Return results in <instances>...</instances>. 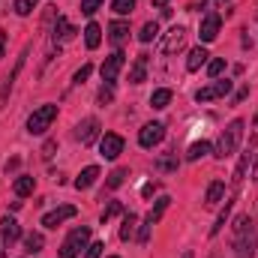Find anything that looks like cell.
<instances>
[{
    "instance_id": "obj_13",
    "label": "cell",
    "mask_w": 258,
    "mask_h": 258,
    "mask_svg": "<svg viewBox=\"0 0 258 258\" xmlns=\"http://www.w3.org/2000/svg\"><path fill=\"white\" fill-rule=\"evenodd\" d=\"M96 135H99V120H93V117H87V120H81V123L75 126V138H78L81 144L96 141Z\"/></svg>"
},
{
    "instance_id": "obj_21",
    "label": "cell",
    "mask_w": 258,
    "mask_h": 258,
    "mask_svg": "<svg viewBox=\"0 0 258 258\" xmlns=\"http://www.w3.org/2000/svg\"><path fill=\"white\" fill-rule=\"evenodd\" d=\"M168 102H171V90H168V87L153 90V96H150V105H153V108H165Z\"/></svg>"
},
{
    "instance_id": "obj_39",
    "label": "cell",
    "mask_w": 258,
    "mask_h": 258,
    "mask_svg": "<svg viewBox=\"0 0 258 258\" xmlns=\"http://www.w3.org/2000/svg\"><path fill=\"white\" fill-rule=\"evenodd\" d=\"M111 99H114V87H111V84H105V87L99 90V102L105 105V102H111Z\"/></svg>"
},
{
    "instance_id": "obj_24",
    "label": "cell",
    "mask_w": 258,
    "mask_h": 258,
    "mask_svg": "<svg viewBox=\"0 0 258 258\" xmlns=\"http://www.w3.org/2000/svg\"><path fill=\"white\" fill-rule=\"evenodd\" d=\"M135 225H138V216L135 213H126L123 216V225H120V240H129L135 234Z\"/></svg>"
},
{
    "instance_id": "obj_1",
    "label": "cell",
    "mask_w": 258,
    "mask_h": 258,
    "mask_svg": "<svg viewBox=\"0 0 258 258\" xmlns=\"http://www.w3.org/2000/svg\"><path fill=\"white\" fill-rule=\"evenodd\" d=\"M243 120H231L225 132L219 135V141H216V156L219 159H225V156H231L234 150H237V144H240V138H243Z\"/></svg>"
},
{
    "instance_id": "obj_27",
    "label": "cell",
    "mask_w": 258,
    "mask_h": 258,
    "mask_svg": "<svg viewBox=\"0 0 258 258\" xmlns=\"http://www.w3.org/2000/svg\"><path fill=\"white\" fill-rule=\"evenodd\" d=\"M249 159H252V153L246 150V153L240 156V162H237V168H234V183H240V180H243V174H246V168H249Z\"/></svg>"
},
{
    "instance_id": "obj_47",
    "label": "cell",
    "mask_w": 258,
    "mask_h": 258,
    "mask_svg": "<svg viewBox=\"0 0 258 258\" xmlns=\"http://www.w3.org/2000/svg\"><path fill=\"white\" fill-rule=\"evenodd\" d=\"M108 258H120V255H108Z\"/></svg>"
},
{
    "instance_id": "obj_8",
    "label": "cell",
    "mask_w": 258,
    "mask_h": 258,
    "mask_svg": "<svg viewBox=\"0 0 258 258\" xmlns=\"http://www.w3.org/2000/svg\"><path fill=\"white\" fill-rule=\"evenodd\" d=\"M252 246H255V231L246 228L243 234H234V255L237 258H252Z\"/></svg>"
},
{
    "instance_id": "obj_41",
    "label": "cell",
    "mask_w": 258,
    "mask_h": 258,
    "mask_svg": "<svg viewBox=\"0 0 258 258\" xmlns=\"http://www.w3.org/2000/svg\"><path fill=\"white\" fill-rule=\"evenodd\" d=\"M252 180H258V153L252 156Z\"/></svg>"
},
{
    "instance_id": "obj_46",
    "label": "cell",
    "mask_w": 258,
    "mask_h": 258,
    "mask_svg": "<svg viewBox=\"0 0 258 258\" xmlns=\"http://www.w3.org/2000/svg\"><path fill=\"white\" fill-rule=\"evenodd\" d=\"M0 258H6V255H3V249H0Z\"/></svg>"
},
{
    "instance_id": "obj_44",
    "label": "cell",
    "mask_w": 258,
    "mask_h": 258,
    "mask_svg": "<svg viewBox=\"0 0 258 258\" xmlns=\"http://www.w3.org/2000/svg\"><path fill=\"white\" fill-rule=\"evenodd\" d=\"M165 3H168V0H153V6H159V9H165Z\"/></svg>"
},
{
    "instance_id": "obj_30",
    "label": "cell",
    "mask_w": 258,
    "mask_h": 258,
    "mask_svg": "<svg viewBox=\"0 0 258 258\" xmlns=\"http://www.w3.org/2000/svg\"><path fill=\"white\" fill-rule=\"evenodd\" d=\"M36 3H39V0H15V3H12V9H15L18 15H30V12L36 9Z\"/></svg>"
},
{
    "instance_id": "obj_34",
    "label": "cell",
    "mask_w": 258,
    "mask_h": 258,
    "mask_svg": "<svg viewBox=\"0 0 258 258\" xmlns=\"http://www.w3.org/2000/svg\"><path fill=\"white\" fill-rule=\"evenodd\" d=\"M156 165H159V171H174L177 168V156H162Z\"/></svg>"
},
{
    "instance_id": "obj_6",
    "label": "cell",
    "mask_w": 258,
    "mask_h": 258,
    "mask_svg": "<svg viewBox=\"0 0 258 258\" xmlns=\"http://www.w3.org/2000/svg\"><path fill=\"white\" fill-rule=\"evenodd\" d=\"M183 42H186V30H183L180 24H174V27L165 33V39H162V54H174V51H180Z\"/></svg>"
},
{
    "instance_id": "obj_43",
    "label": "cell",
    "mask_w": 258,
    "mask_h": 258,
    "mask_svg": "<svg viewBox=\"0 0 258 258\" xmlns=\"http://www.w3.org/2000/svg\"><path fill=\"white\" fill-rule=\"evenodd\" d=\"M141 192H144V195H153V192H156V183H147V186H144Z\"/></svg>"
},
{
    "instance_id": "obj_9",
    "label": "cell",
    "mask_w": 258,
    "mask_h": 258,
    "mask_svg": "<svg viewBox=\"0 0 258 258\" xmlns=\"http://www.w3.org/2000/svg\"><path fill=\"white\" fill-rule=\"evenodd\" d=\"M18 237H21V225H18L12 216H3V219H0V243H3V246H12Z\"/></svg>"
},
{
    "instance_id": "obj_22",
    "label": "cell",
    "mask_w": 258,
    "mask_h": 258,
    "mask_svg": "<svg viewBox=\"0 0 258 258\" xmlns=\"http://www.w3.org/2000/svg\"><path fill=\"white\" fill-rule=\"evenodd\" d=\"M42 246H45V237H42V234L30 231V234L24 237V252H39Z\"/></svg>"
},
{
    "instance_id": "obj_35",
    "label": "cell",
    "mask_w": 258,
    "mask_h": 258,
    "mask_svg": "<svg viewBox=\"0 0 258 258\" xmlns=\"http://www.w3.org/2000/svg\"><path fill=\"white\" fill-rule=\"evenodd\" d=\"M150 228H153V219L147 216L144 225H141V231H138V243H147V240H150Z\"/></svg>"
},
{
    "instance_id": "obj_15",
    "label": "cell",
    "mask_w": 258,
    "mask_h": 258,
    "mask_svg": "<svg viewBox=\"0 0 258 258\" xmlns=\"http://www.w3.org/2000/svg\"><path fill=\"white\" fill-rule=\"evenodd\" d=\"M222 198H225V183L222 180H213L207 186V195H204V207H216Z\"/></svg>"
},
{
    "instance_id": "obj_20",
    "label": "cell",
    "mask_w": 258,
    "mask_h": 258,
    "mask_svg": "<svg viewBox=\"0 0 258 258\" xmlns=\"http://www.w3.org/2000/svg\"><path fill=\"white\" fill-rule=\"evenodd\" d=\"M72 36H75V27H72L66 18H57V24H54V39L63 42V39H72Z\"/></svg>"
},
{
    "instance_id": "obj_26",
    "label": "cell",
    "mask_w": 258,
    "mask_h": 258,
    "mask_svg": "<svg viewBox=\"0 0 258 258\" xmlns=\"http://www.w3.org/2000/svg\"><path fill=\"white\" fill-rule=\"evenodd\" d=\"M231 207H234V201H231V198H228V201H225V210H222V213H219V219H216V225H213V228H210V237H216V234H219V231H222V225H225V222H228V213H231Z\"/></svg>"
},
{
    "instance_id": "obj_5",
    "label": "cell",
    "mask_w": 258,
    "mask_h": 258,
    "mask_svg": "<svg viewBox=\"0 0 258 258\" xmlns=\"http://www.w3.org/2000/svg\"><path fill=\"white\" fill-rule=\"evenodd\" d=\"M219 27H222V18H219L216 12H207V15H204V21H201L198 39H201V42H213V39L219 36Z\"/></svg>"
},
{
    "instance_id": "obj_11",
    "label": "cell",
    "mask_w": 258,
    "mask_h": 258,
    "mask_svg": "<svg viewBox=\"0 0 258 258\" xmlns=\"http://www.w3.org/2000/svg\"><path fill=\"white\" fill-rule=\"evenodd\" d=\"M120 69H123V54L114 51L111 57H105V63H102V69H99V72H102V81H105V84H114V78H117Z\"/></svg>"
},
{
    "instance_id": "obj_3",
    "label": "cell",
    "mask_w": 258,
    "mask_h": 258,
    "mask_svg": "<svg viewBox=\"0 0 258 258\" xmlns=\"http://www.w3.org/2000/svg\"><path fill=\"white\" fill-rule=\"evenodd\" d=\"M54 117H57V105H39V108L27 117V132H30V135H42L45 129L54 123Z\"/></svg>"
},
{
    "instance_id": "obj_16",
    "label": "cell",
    "mask_w": 258,
    "mask_h": 258,
    "mask_svg": "<svg viewBox=\"0 0 258 258\" xmlns=\"http://www.w3.org/2000/svg\"><path fill=\"white\" fill-rule=\"evenodd\" d=\"M144 78H147V54H138L135 63H132V69H129V81H132V84H141Z\"/></svg>"
},
{
    "instance_id": "obj_28",
    "label": "cell",
    "mask_w": 258,
    "mask_h": 258,
    "mask_svg": "<svg viewBox=\"0 0 258 258\" xmlns=\"http://www.w3.org/2000/svg\"><path fill=\"white\" fill-rule=\"evenodd\" d=\"M156 33H159V24H156V21H147V24L141 27V33H138V39H141V42H150Z\"/></svg>"
},
{
    "instance_id": "obj_10",
    "label": "cell",
    "mask_w": 258,
    "mask_h": 258,
    "mask_svg": "<svg viewBox=\"0 0 258 258\" xmlns=\"http://www.w3.org/2000/svg\"><path fill=\"white\" fill-rule=\"evenodd\" d=\"M225 93H231V81H216V84H210V87H201V90L195 93V99H198V102H210V99H219V96H225Z\"/></svg>"
},
{
    "instance_id": "obj_42",
    "label": "cell",
    "mask_w": 258,
    "mask_h": 258,
    "mask_svg": "<svg viewBox=\"0 0 258 258\" xmlns=\"http://www.w3.org/2000/svg\"><path fill=\"white\" fill-rule=\"evenodd\" d=\"M3 51H6V33L0 30V57H3Z\"/></svg>"
},
{
    "instance_id": "obj_40",
    "label": "cell",
    "mask_w": 258,
    "mask_h": 258,
    "mask_svg": "<svg viewBox=\"0 0 258 258\" xmlns=\"http://www.w3.org/2000/svg\"><path fill=\"white\" fill-rule=\"evenodd\" d=\"M222 69H225V60H210V63H207V72H210L213 78H216V75H219Z\"/></svg>"
},
{
    "instance_id": "obj_36",
    "label": "cell",
    "mask_w": 258,
    "mask_h": 258,
    "mask_svg": "<svg viewBox=\"0 0 258 258\" xmlns=\"http://www.w3.org/2000/svg\"><path fill=\"white\" fill-rule=\"evenodd\" d=\"M102 3H105V0H81V12H84V15H93Z\"/></svg>"
},
{
    "instance_id": "obj_38",
    "label": "cell",
    "mask_w": 258,
    "mask_h": 258,
    "mask_svg": "<svg viewBox=\"0 0 258 258\" xmlns=\"http://www.w3.org/2000/svg\"><path fill=\"white\" fill-rule=\"evenodd\" d=\"M102 249H105L102 243H90V246L84 249V258H99V255H102Z\"/></svg>"
},
{
    "instance_id": "obj_45",
    "label": "cell",
    "mask_w": 258,
    "mask_h": 258,
    "mask_svg": "<svg viewBox=\"0 0 258 258\" xmlns=\"http://www.w3.org/2000/svg\"><path fill=\"white\" fill-rule=\"evenodd\" d=\"M183 258H192V252H183Z\"/></svg>"
},
{
    "instance_id": "obj_32",
    "label": "cell",
    "mask_w": 258,
    "mask_h": 258,
    "mask_svg": "<svg viewBox=\"0 0 258 258\" xmlns=\"http://www.w3.org/2000/svg\"><path fill=\"white\" fill-rule=\"evenodd\" d=\"M111 9H114L117 15H129V12L135 9V0H114V3H111Z\"/></svg>"
},
{
    "instance_id": "obj_23",
    "label": "cell",
    "mask_w": 258,
    "mask_h": 258,
    "mask_svg": "<svg viewBox=\"0 0 258 258\" xmlns=\"http://www.w3.org/2000/svg\"><path fill=\"white\" fill-rule=\"evenodd\" d=\"M207 153H210V144H207V141H195L192 147L186 150V159H189V162H198V159L207 156Z\"/></svg>"
},
{
    "instance_id": "obj_17",
    "label": "cell",
    "mask_w": 258,
    "mask_h": 258,
    "mask_svg": "<svg viewBox=\"0 0 258 258\" xmlns=\"http://www.w3.org/2000/svg\"><path fill=\"white\" fill-rule=\"evenodd\" d=\"M96 177H99V168H96V165H87V168L75 177V189H90V186L96 183Z\"/></svg>"
},
{
    "instance_id": "obj_29",
    "label": "cell",
    "mask_w": 258,
    "mask_h": 258,
    "mask_svg": "<svg viewBox=\"0 0 258 258\" xmlns=\"http://www.w3.org/2000/svg\"><path fill=\"white\" fill-rule=\"evenodd\" d=\"M123 180H126V171H123V168H117V171H111V174H108L105 186H108V189H117V186H123Z\"/></svg>"
},
{
    "instance_id": "obj_31",
    "label": "cell",
    "mask_w": 258,
    "mask_h": 258,
    "mask_svg": "<svg viewBox=\"0 0 258 258\" xmlns=\"http://www.w3.org/2000/svg\"><path fill=\"white\" fill-rule=\"evenodd\" d=\"M168 201H171V198H159V201H156V207H153V210H150L147 216H150L153 222H159V219H162V213L168 210Z\"/></svg>"
},
{
    "instance_id": "obj_33",
    "label": "cell",
    "mask_w": 258,
    "mask_h": 258,
    "mask_svg": "<svg viewBox=\"0 0 258 258\" xmlns=\"http://www.w3.org/2000/svg\"><path fill=\"white\" fill-rule=\"evenodd\" d=\"M120 210H123V204H120V201H111V204L102 210V222H108V219H111V216H117Z\"/></svg>"
},
{
    "instance_id": "obj_19",
    "label": "cell",
    "mask_w": 258,
    "mask_h": 258,
    "mask_svg": "<svg viewBox=\"0 0 258 258\" xmlns=\"http://www.w3.org/2000/svg\"><path fill=\"white\" fill-rule=\"evenodd\" d=\"M102 42V30H99V24H87L84 27V45L87 48H96Z\"/></svg>"
},
{
    "instance_id": "obj_37",
    "label": "cell",
    "mask_w": 258,
    "mask_h": 258,
    "mask_svg": "<svg viewBox=\"0 0 258 258\" xmlns=\"http://www.w3.org/2000/svg\"><path fill=\"white\" fill-rule=\"evenodd\" d=\"M90 72H93V66H90V63H84L81 69H78V72H75V78H72V81H75V84H84V81L90 78Z\"/></svg>"
},
{
    "instance_id": "obj_18",
    "label": "cell",
    "mask_w": 258,
    "mask_h": 258,
    "mask_svg": "<svg viewBox=\"0 0 258 258\" xmlns=\"http://www.w3.org/2000/svg\"><path fill=\"white\" fill-rule=\"evenodd\" d=\"M207 57H210V54H207V48H204V45L192 48V51H189V60H186V69H189V72H198L201 66L207 63Z\"/></svg>"
},
{
    "instance_id": "obj_2",
    "label": "cell",
    "mask_w": 258,
    "mask_h": 258,
    "mask_svg": "<svg viewBox=\"0 0 258 258\" xmlns=\"http://www.w3.org/2000/svg\"><path fill=\"white\" fill-rule=\"evenodd\" d=\"M87 243H90V228H87V225L72 228L69 237L63 240V246H60V255L63 258H78L84 249H87Z\"/></svg>"
},
{
    "instance_id": "obj_25",
    "label": "cell",
    "mask_w": 258,
    "mask_h": 258,
    "mask_svg": "<svg viewBox=\"0 0 258 258\" xmlns=\"http://www.w3.org/2000/svg\"><path fill=\"white\" fill-rule=\"evenodd\" d=\"M33 186H36V180L24 174V177H18V180H15V195H18V198H24V195L33 192Z\"/></svg>"
},
{
    "instance_id": "obj_12",
    "label": "cell",
    "mask_w": 258,
    "mask_h": 258,
    "mask_svg": "<svg viewBox=\"0 0 258 258\" xmlns=\"http://www.w3.org/2000/svg\"><path fill=\"white\" fill-rule=\"evenodd\" d=\"M72 216H75V207H72V204H63V207H57V210L45 213V216H42V225H45V228H57L60 222L72 219Z\"/></svg>"
},
{
    "instance_id": "obj_7",
    "label": "cell",
    "mask_w": 258,
    "mask_h": 258,
    "mask_svg": "<svg viewBox=\"0 0 258 258\" xmlns=\"http://www.w3.org/2000/svg\"><path fill=\"white\" fill-rule=\"evenodd\" d=\"M162 138H165V126L162 123H147V126L138 132V144L141 147H156Z\"/></svg>"
},
{
    "instance_id": "obj_4",
    "label": "cell",
    "mask_w": 258,
    "mask_h": 258,
    "mask_svg": "<svg viewBox=\"0 0 258 258\" xmlns=\"http://www.w3.org/2000/svg\"><path fill=\"white\" fill-rule=\"evenodd\" d=\"M99 153H102L105 159H117V156L123 153V138L114 135V132H105V135L99 138Z\"/></svg>"
},
{
    "instance_id": "obj_14",
    "label": "cell",
    "mask_w": 258,
    "mask_h": 258,
    "mask_svg": "<svg viewBox=\"0 0 258 258\" xmlns=\"http://www.w3.org/2000/svg\"><path fill=\"white\" fill-rule=\"evenodd\" d=\"M126 36H129L126 21H111V24H108V39H111V45H123Z\"/></svg>"
}]
</instances>
